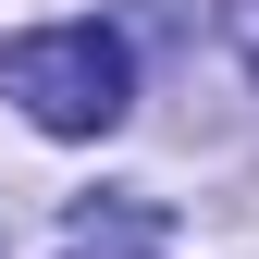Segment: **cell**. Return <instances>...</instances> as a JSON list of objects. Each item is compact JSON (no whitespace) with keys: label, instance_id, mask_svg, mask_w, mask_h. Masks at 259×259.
I'll return each instance as SVG.
<instances>
[{"label":"cell","instance_id":"cell-1","mask_svg":"<svg viewBox=\"0 0 259 259\" xmlns=\"http://www.w3.org/2000/svg\"><path fill=\"white\" fill-rule=\"evenodd\" d=\"M0 87L25 99L37 136H111L136 111V62H123L111 25H37V37L0 50Z\"/></svg>","mask_w":259,"mask_h":259},{"label":"cell","instance_id":"cell-2","mask_svg":"<svg viewBox=\"0 0 259 259\" xmlns=\"http://www.w3.org/2000/svg\"><path fill=\"white\" fill-rule=\"evenodd\" d=\"M62 259H173V222L148 198H99V210L62 222Z\"/></svg>","mask_w":259,"mask_h":259},{"label":"cell","instance_id":"cell-3","mask_svg":"<svg viewBox=\"0 0 259 259\" xmlns=\"http://www.w3.org/2000/svg\"><path fill=\"white\" fill-rule=\"evenodd\" d=\"M222 25H235V50H247V74H259V0H235Z\"/></svg>","mask_w":259,"mask_h":259}]
</instances>
